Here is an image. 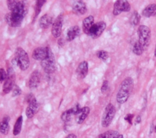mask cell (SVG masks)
<instances>
[{"label": "cell", "instance_id": "6da1fadb", "mask_svg": "<svg viewBox=\"0 0 156 138\" xmlns=\"http://www.w3.org/2000/svg\"><path fill=\"white\" fill-rule=\"evenodd\" d=\"M7 5L10 12L5 15V21L10 27H20L28 12L27 2L25 1L8 0Z\"/></svg>", "mask_w": 156, "mask_h": 138}, {"label": "cell", "instance_id": "7a4b0ae2", "mask_svg": "<svg viewBox=\"0 0 156 138\" xmlns=\"http://www.w3.org/2000/svg\"><path fill=\"white\" fill-rule=\"evenodd\" d=\"M134 82L132 77H126L121 82L120 88L116 95V101L120 103H124L129 98L133 89Z\"/></svg>", "mask_w": 156, "mask_h": 138}, {"label": "cell", "instance_id": "3957f363", "mask_svg": "<svg viewBox=\"0 0 156 138\" xmlns=\"http://www.w3.org/2000/svg\"><path fill=\"white\" fill-rule=\"evenodd\" d=\"M14 60L21 70L26 71L29 68V58L27 52L23 48L18 47L15 49Z\"/></svg>", "mask_w": 156, "mask_h": 138}, {"label": "cell", "instance_id": "277c9868", "mask_svg": "<svg viewBox=\"0 0 156 138\" xmlns=\"http://www.w3.org/2000/svg\"><path fill=\"white\" fill-rule=\"evenodd\" d=\"M138 41L142 45L144 49L146 50L150 43L151 40V33L150 29L144 25H141L138 29Z\"/></svg>", "mask_w": 156, "mask_h": 138}, {"label": "cell", "instance_id": "5b68a950", "mask_svg": "<svg viewBox=\"0 0 156 138\" xmlns=\"http://www.w3.org/2000/svg\"><path fill=\"white\" fill-rule=\"evenodd\" d=\"M41 66L47 74H52L56 70L55 60L51 49L48 47L47 57L41 61Z\"/></svg>", "mask_w": 156, "mask_h": 138}, {"label": "cell", "instance_id": "8992f818", "mask_svg": "<svg viewBox=\"0 0 156 138\" xmlns=\"http://www.w3.org/2000/svg\"><path fill=\"white\" fill-rule=\"evenodd\" d=\"M116 113L115 107L112 104L108 103L104 110L102 116L101 125L103 127H108L112 123Z\"/></svg>", "mask_w": 156, "mask_h": 138}, {"label": "cell", "instance_id": "52a82bcc", "mask_svg": "<svg viewBox=\"0 0 156 138\" xmlns=\"http://www.w3.org/2000/svg\"><path fill=\"white\" fill-rule=\"evenodd\" d=\"M15 83V74L12 67H9L7 69V78L4 82L2 86V92L6 94L9 93L13 88Z\"/></svg>", "mask_w": 156, "mask_h": 138}, {"label": "cell", "instance_id": "ba28073f", "mask_svg": "<svg viewBox=\"0 0 156 138\" xmlns=\"http://www.w3.org/2000/svg\"><path fill=\"white\" fill-rule=\"evenodd\" d=\"M130 5L126 0H118L115 2L113 6V14L115 16L119 15L122 12H129Z\"/></svg>", "mask_w": 156, "mask_h": 138}, {"label": "cell", "instance_id": "9c48e42d", "mask_svg": "<svg viewBox=\"0 0 156 138\" xmlns=\"http://www.w3.org/2000/svg\"><path fill=\"white\" fill-rule=\"evenodd\" d=\"M105 28L106 24L104 21H99L94 23L90 32L88 36L91 37L93 39H96L102 35Z\"/></svg>", "mask_w": 156, "mask_h": 138}, {"label": "cell", "instance_id": "30bf717a", "mask_svg": "<svg viewBox=\"0 0 156 138\" xmlns=\"http://www.w3.org/2000/svg\"><path fill=\"white\" fill-rule=\"evenodd\" d=\"M63 20V14H60L53 22V24L52 25L51 32L52 35L55 38H58L61 35Z\"/></svg>", "mask_w": 156, "mask_h": 138}, {"label": "cell", "instance_id": "8fae6325", "mask_svg": "<svg viewBox=\"0 0 156 138\" xmlns=\"http://www.w3.org/2000/svg\"><path fill=\"white\" fill-rule=\"evenodd\" d=\"M39 109V104L35 97L33 98L29 103L26 109V115L27 118L31 119L38 112Z\"/></svg>", "mask_w": 156, "mask_h": 138}, {"label": "cell", "instance_id": "7c38bea8", "mask_svg": "<svg viewBox=\"0 0 156 138\" xmlns=\"http://www.w3.org/2000/svg\"><path fill=\"white\" fill-rule=\"evenodd\" d=\"M41 80V74L38 71H34L30 76L29 82H28V86L30 89L33 90L36 89Z\"/></svg>", "mask_w": 156, "mask_h": 138}, {"label": "cell", "instance_id": "4fadbf2b", "mask_svg": "<svg viewBox=\"0 0 156 138\" xmlns=\"http://www.w3.org/2000/svg\"><path fill=\"white\" fill-rule=\"evenodd\" d=\"M48 47H39L35 48L33 52L32 57L35 60H43L48 55Z\"/></svg>", "mask_w": 156, "mask_h": 138}, {"label": "cell", "instance_id": "5bb4252c", "mask_svg": "<svg viewBox=\"0 0 156 138\" xmlns=\"http://www.w3.org/2000/svg\"><path fill=\"white\" fill-rule=\"evenodd\" d=\"M72 9L74 13L82 15L87 12L85 3L82 1H76L73 3Z\"/></svg>", "mask_w": 156, "mask_h": 138}, {"label": "cell", "instance_id": "9a60e30c", "mask_svg": "<svg viewBox=\"0 0 156 138\" xmlns=\"http://www.w3.org/2000/svg\"><path fill=\"white\" fill-rule=\"evenodd\" d=\"M88 72V64L87 61H83L78 65L76 73L79 79L84 78Z\"/></svg>", "mask_w": 156, "mask_h": 138}, {"label": "cell", "instance_id": "2e32d148", "mask_svg": "<svg viewBox=\"0 0 156 138\" xmlns=\"http://www.w3.org/2000/svg\"><path fill=\"white\" fill-rule=\"evenodd\" d=\"M80 33V29L78 26L70 27L66 32V40L68 41H71L77 37Z\"/></svg>", "mask_w": 156, "mask_h": 138}, {"label": "cell", "instance_id": "e0dca14e", "mask_svg": "<svg viewBox=\"0 0 156 138\" xmlns=\"http://www.w3.org/2000/svg\"><path fill=\"white\" fill-rule=\"evenodd\" d=\"M94 24V17L92 15L86 17L82 21V29L83 32L87 35H89L90 32Z\"/></svg>", "mask_w": 156, "mask_h": 138}, {"label": "cell", "instance_id": "ac0fdd59", "mask_svg": "<svg viewBox=\"0 0 156 138\" xmlns=\"http://www.w3.org/2000/svg\"><path fill=\"white\" fill-rule=\"evenodd\" d=\"M52 18L48 14L43 15L38 21L39 26L42 29H47L53 24Z\"/></svg>", "mask_w": 156, "mask_h": 138}, {"label": "cell", "instance_id": "d6986e66", "mask_svg": "<svg viewBox=\"0 0 156 138\" xmlns=\"http://www.w3.org/2000/svg\"><path fill=\"white\" fill-rule=\"evenodd\" d=\"M90 111V109L89 107L85 106L83 108H81L80 111L78 112L76 116V120L78 124H81L83 122V121L85 120V119L87 117L88 115L89 114Z\"/></svg>", "mask_w": 156, "mask_h": 138}, {"label": "cell", "instance_id": "ffe728a7", "mask_svg": "<svg viewBox=\"0 0 156 138\" xmlns=\"http://www.w3.org/2000/svg\"><path fill=\"white\" fill-rule=\"evenodd\" d=\"M142 15L146 18L156 16V4H151L146 6L142 11Z\"/></svg>", "mask_w": 156, "mask_h": 138}, {"label": "cell", "instance_id": "44dd1931", "mask_svg": "<svg viewBox=\"0 0 156 138\" xmlns=\"http://www.w3.org/2000/svg\"><path fill=\"white\" fill-rule=\"evenodd\" d=\"M10 117L9 116H5L2 118L0 122V133L2 134L6 135L9 133L10 126H9Z\"/></svg>", "mask_w": 156, "mask_h": 138}, {"label": "cell", "instance_id": "7402d4cb", "mask_svg": "<svg viewBox=\"0 0 156 138\" xmlns=\"http://www.w3.org/2000/svg\"><path fill=\"white\" fill-rule=\"evenodd\" d=\"M118 131L115 130H108L101 134L97 138H118L119 136Z\"/></svg>", "mask_w": 156, "mask_h": 138}, {"label": "cell", "instance_id": "603a6c76", "mask_svg": "<svg viewBox=\"0 0 156 138\" xmlns=\"http://www.w3.org/2000/svg\"><path fill=\"white\" fill-rule=\"evenodd\" d=\"M22 125H23V117H22V116H20L16 119L15 125H14V127H13V134L14 136H17L20 133V132L21 131Z\"/></svg>", "mask_w": 156, "mask_h": 138}, {"label": "cell", "instance_id": "cb8c5ba5", "mask_svg": "<svg viewBox=\"0 0 156 138\" xmlns=\"http://www.w3.org/2000/svg\"><path fill=\"white\" fill-rule=\"evenodd\" d=\"M144 50L143 47L142 46V45L139 43L138 41H136L133 46V47H132V51L136 55H141L143 51Z\"/></svg>", "mask_w": 156, "mask_h": 138}, {"label": "cell", "instance_id": "d4e9b609", "mask_svg": "<svg viewBox=\"0 0 156 138\" xmlns=\"http://www.w3.org/2000/svg\"><path fill=\"white\" fill-rule=\"evenodd\" d=\"M46 1L45 0H38L36 1L35 3V16H34V18H35L40 13L41 10V7H43V5H44V4L46 2Z\"/></svg>", "mask_w": 156, "mask_h": 138}, {"label": "cell", "instance_id": "484cf974", "mask_svg": "<svg viewBox=\"0 0 156 138\" xmlns=\"http://www.w3.org/2000/svg\"><path fill=\"white\" fill-rule=\"evenodd\" d=\"M141 16L137 11H134L131 16L130 22L133 26H137L140 21Z\"/></svg>", "mask_w": 156, "mask_h": 138}, {"label": "cell", "instance_id": "4316f807", "mask_svg": "<svg viewBox=\"0 0 156 138\" xmlns=\"http://www.w3.org/2000/svg\"><path fill=\"white\" fill-rule=\"evenodd\" d=\"M96 55L98 58L103 60V61H106L107 58H108V52L105 50H99L96 53Z\"/></svg>", "mask_w": 156, "mask_h": 138}, {"label": "cell", "instance_id": "83f0119b", "mask_svg": "<svg viewBox=\"0 0 156 138\" xmlns=\"http://www.w3.org/2000/svg\"><path fill=\"white\" fill-rule=\"evenodd\" d=\"M21 94V89L18 85H15L12 89V96L16 97L18 96Z\"/></svg>", "mask_w": 156, "mask_h": 138}, {"label": "cell", "instance_id": "f1b7e54d", "mask_svg": "<svg viewBox=\"0 0 156 138\" xmlns=\"http://www.w3.org/2000/svg\"><path fill=\"white\" fill-rule=\"evenodd\" d=\"M7 78V73L3 68H0V83L5 80Z\"/></svg>", "mask_w": 156, "mask_h": 138}, {"label": "cell", "instance_id": "f546056e", "mask_svg": "<svg viewBox=\"0 0 156 138\" xmlns=\"http://www.w3.org/2000/svg\"><path fill=\"white\" fill-rule=\"evenodd\" d=\"M108 88V81L107 80H104L102 83V86L101 88V91L102 94H104Z\"/></svg>", "mask_w": 156, "mask_h": 138}, {"label": "cell", "instance_id": "4dcf8cb0", "mask_svg": "<svg viewBox=\"0 0 156 138\" xmlns=\"http://www.w3.org/2000/svg\"><path fill=\"white\" fill-rule=\"evenodd\" d=\"M133 116H134L133 114H127V115L125 116L124 119H125V120H126L129 123L132 124V119H133Z\"/></svg>", "mask_w": 156, "mask_h": 138}, {"label": "cell", "instance_id": "1f68e13d", "mask_svg": "<svg viewBox=\"0 0 156 138\" xmlns=\"http://www.w3.org/2000/svg\"><path fill=\"white\" fill-rule=\"evenodd\" d=\"M65 41L64 39L62 38H60V39L58 40V44L60 46H61V47L63 46V45L65 44Z\"/></svg>", "mask_w": 156, "mask_h": 138}, {"label": "cell", "instance_id": "d6a6232c", "mask_svg": "<svg viewBox=\"0 0 156 138\" xmlns=\"http://www.w3.org/2000/svg\"><path fill=\"white\" fill-rule=\"evenodd\" d=\"M65 138H77V136L74 134H69L66 136Z\"/></svg>", "mask_w": 156, "mask_h": 138}, {"label": "cell", "instance_id": "836d02e7", "mask_svg": "<svg viewBox=\"0 0 156 138\" xmlns=\"http://www.w3.org/2000/svg\"><path fill=\"white\" fill-rule=\"evenodd\" d=\"M140 122H141V117H140V116H138L136 117V118L135 122H136V123H140Z\"/></svg>", "mask_w": 156, "mask_h": 138}, {"label": "cell", "instance_id": "e575fe53", "mask_svg": "<svg viewBox=\"0 0 156 138\" xmlns=\"http://www.w3.org/2000/svg\"><path fill=\"white\" fill-rule=\"evenodd\" d=\"M154 55L156 57V45H155V50H154Z\"/></svg>", "mask_w": 156, "mask_h": 138}, {"label": "cell", "instance_id": "d590c367", "mask_svg": "<svg viewBox=\"0 0 156 138\" xmlns=\"http://www.w3.org/2000/svg\"><path fill=\"white\" fill-rule=\"evenodd\" d=\"M118 138H124V137H123V136L122 135H121V134H120L119 135V137Z\"/></svg>", "mask_w": 156, "mask_h": 138}, {"label": "cell", "instance_id": "8d00e7d4", "mask_svg": "<svg viewBox=\"0 0 156 138\" xmlns=\"http://www.w3.org/2000/svg\"><path fill=\"white\" fill-rule=\"evenodd\" d=\"M154 131H155V132L156 133V126H155V128H154Z\"/></svg>", "mask_w": 156, "mask_h": 138}]
</instances>
